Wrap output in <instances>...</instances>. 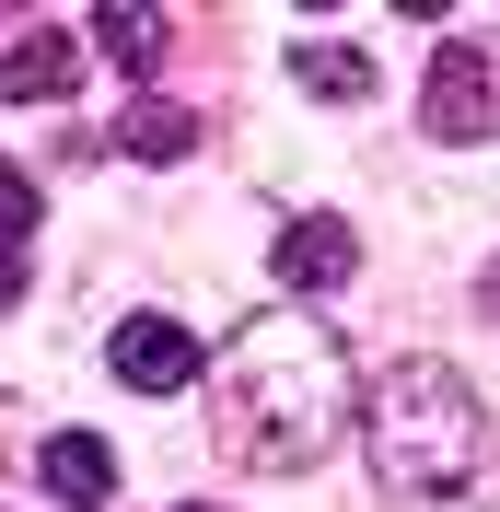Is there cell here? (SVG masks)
I'll return each mask as SVG.
<instances>
[{
    "instance_id": "1",
    "label": "cell",
    "mask_w": 500,
    "mask_h": 512,
    "mask_svg": "<svg viewBox=\"0 0 500 512\" xmlns=\"http://www.w3.org/2000/svg\"><path fill=\"white\" fill-rule=\"evenodd\" d=\"M210 384V443L256 478H303L326 454L349 443V419H361V384H349V350L303 303H268L221 338V361H198Z\"/></svg>"
},
{
    "instance_id": "2",
    "label": "cell",
    "mask_w": 500,
    "mask_h": 512,
    "mask_svg": "<svg viewBox=\"0 0 500 512\" xmlns=\"http://www.w3.org/2000/svg\"><path fill=\"white\" fill-rule=\"evenodd\" d=\"M373 466L396 501H477V489L500 478V419L477 408V384L454 373V361H396V373L373 384Z\"/></svg>"
},
{
    "instance_id": "3",
    "label": "cell",
    "mask_w": 500,
    "mask_h": 512,
    "mask_svg": "<svg viewBox=\"0 0 500 512\" xmlns=\"http://www.w3.org/2000/svg\"><path fill=\"white\" fill-rule=\"evenodd\" d=\"M105 373L140 384V396H175V384H198V338L175 315H128L117 338H105Z\"/></svg>"
},
{
    "instance_id": "4",
    "label": "cell",
    "mask_w": 500,
    "mask_h": 512,
    "mask_svg": "<svg viewBox=\"0 0 500 512\" xmlns=\"http://www.w3.org/2000/svg\"><path fill=\"white\" fill-rule=\"evenodd\" d=\"M419 117H431V140H489V117H500L489 59H477V47H442V59H431V94H419Z\"/></svg>"
},
{
    "instance_id": "5",
    "label": "cell",
    "mask_w": 500,
    "mask_h": 512,
    "mask_svg": "<svg viewBox=\"0 0 500 512\" xmlns=\"http://www.w3.org/2000/svg\"><path fill=\"white\" fill-rule=\"evenodd\" d=\"M349 268H361V233H349L338 210H303V222L280 233V280L291 291H338Z\"/></svg>"
},
{
    "instance_id": "6",
    "label": "cell",
    "mask_w": 500,
    "mask_h": 512,
    "mask_svg": "<svg viewBox=\"0 0 500 512\" xmlns=\"http://www.w3.org/2000/svg\"><path fill=\"white\" fill-rule=\"evenodd\" d=\"M35 478H47V501H70V512H105V501H117V454H105L94 431H47Z\"/></svg>"
},
{
    "instance_id": "7",
    "label": "cell",
    "mask_w": 500,
    "mask_h": 512,
    "mask_svg": "<svg viewBox=\"0 0 500 512\" xmlns=\"http://www.w3.org/2000/svg\"><path fill=\"white\" fill-rule=\"evenodd\" d=\"M70 70H82V47H70L59 24H24L12 47H0V94H12V105H59Z\"/></svg>"
},
{
    "instance_id": "8",
    "label": "cell",
    "mask_w": 500,
    "mask_h": 512,
    "mask_svg": "<svg viewBox=\"0 0 500 512\" xmlns=\"http://www.w3.org/2000/svg\"><path fill=\"white\" fill-rule=\"evenodd\" d=\"M117 152H128V163H175V152H198V105L140 94V105L117 117Z\"/></svg>"
},
{
    "instance_id": "9",
    "label": "cell",
    "mask_w": 500,
    "mask_h": 512,
    "mask_svg": "<svg viewBox=\"0 0 500 512\" xmlns=\"http://www.w3.org/2000/svg\"><path fill=\"white\" fill-rule=\"evenodd\" d=\"M94 59H117L128 82H140V70L163 59V24L140 12V0H105V12H94Z\"/></svg>"
},
{
    "instance_id": "10",
    "label": "cell",
    "mask_w": 500,
    "mask_h": 512,
    "mask_svg": "<svg viewBox=\"0 0 500 512\" xmlns=\"http://www.w3.org/2000/svg\"><path fill=\"white\" fill-rule=\"evenodd\" d=\"M291 70H303L314 105H361V94H373V59H361V47H303Z\"/></svg>"
},
{
    "instance_id": "11",
    "label": "cell",
    "mask_w": 500,
    "mask_h": 512,
    "mask_svg": "<svg viewBox=\"0 0 500 512\" xmlns=\"http://www.w3.org/2000/svg\"><path fill=\"white\" fill-rule=\"evenodd\" d=\"M35 210H47V198H35V175H24V163H0V256L35 233Z\"/></svg>"
},
{
    "instance_id": "12",
    "label": "cell",
    "mask_w": 500,
    "mask_h": 512,
    "mask_svg": "<svg viewBox=\"0 0 500 512\" xmlns=\"http://www.w3.org/2000/svg\"><path fill=\"white\" fill-rule=\"evenodd\" d=\"M12 303H24V256H0V315H12Z\"/></svg>"
},
{
    "instance_id": "13",
    "label": "cell",
    "mask_w": 500,
    "mask_h": 512,
    "mask_svg": "<svg viewBox=\"0 0 500 512\" xmlns=\"http://www.w3.org/2000/svg\"><path fill=\"white\" fill-rule=\"evenodd\" d=\"M489 303H500V268H489Z\"/></svg>"
},
{
    "instance_id": "14",
    "label": "cell",
    "mask_w": 500,
    "mask_h": 512,
    "mask_svg": "<svg viewBox=\"0 0 500 512\" xmlns=\"http://www.w3.org/2000/svg\"><path fill=\"white\" fill-rule=\"evenodd\" d=\"M175 512H210V501H175Z\"/></svg>"
}]
</instances>
